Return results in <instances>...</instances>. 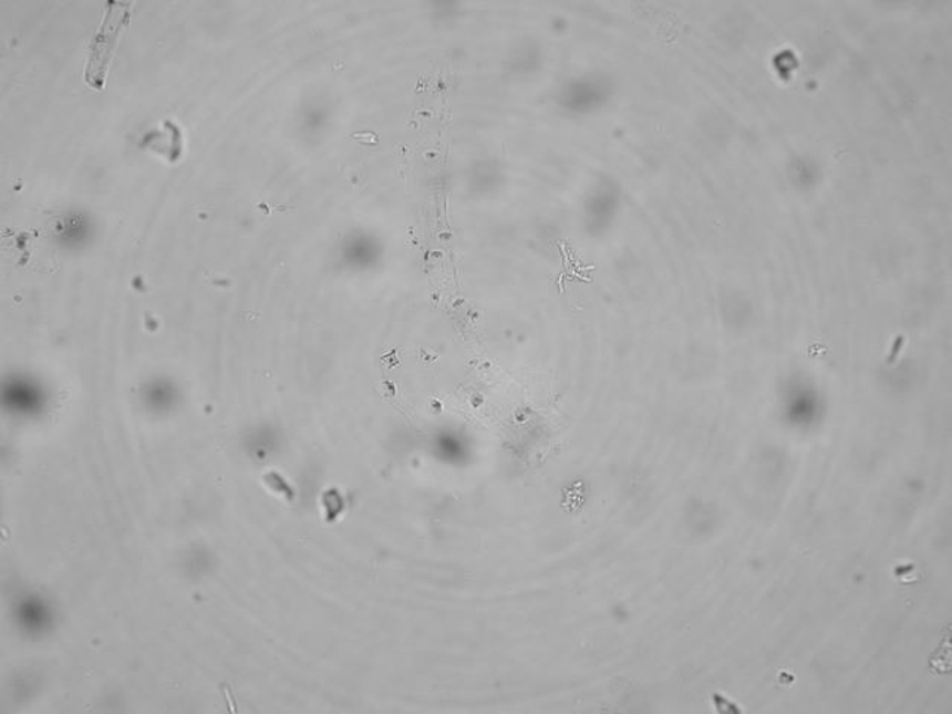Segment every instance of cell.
<instances>
[{
    "mask_svg": "<svg viewBox=\"0 0 952 714\" xmlns=\"http://www.w3.org/2000/svg\"><path fill=\"white\" fill-rule=\"evenodd\" d=\"M132 2H107L101 28L90 43L89 63L85 68V82L94 90L105 86L107 71L114 58L120 34L132 20Z\"/></svg>",
    "mask_w": 952,
    "mask_h": 714,
    "instance_id": "1",
    "label": "cell"
},
{
    "mask_svg": "<svg viewBox=\"0 0 952 714\" xmlns=\"http://www.w3.org/2000/svg\"><path fill=\"white\" fill-rule=\"evenodd\" d=\"M601 81L594 73H578L567 77L558 93V103L567 116H583L594 112L601 103Z\"/></svg>",
    "mask_w": 952,
    "mask_h": 714,
    "instance_id": "2",
    "label": "cell"
},
{
    "mask_svg": "<svg viewBox=\"0 0 952 714\" xmlns=\"http://www.w3.org/2000/svg\"><path fill=\"white\" fill-rule=\"evenodd\" d=\"M354 137H356V138L363 137V138H366V141H370L371 143H374L375 138H376L375 134H372V133L356 134V136H354Z\"/></svg>",
    "mask_w": 952,
    "mask_h": 714,
    "instance_id": "3",
    "label": "cell"
}]
</instances>
